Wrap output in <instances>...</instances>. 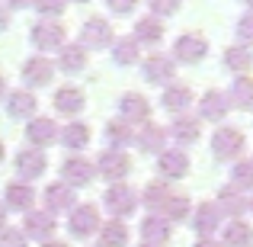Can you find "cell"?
Segmentation results:
<instances>
[{"mask_svg":"<svg viewBox=\"0 0 253 247\" xmlns=\"http://www.w3.org/2000/svg\"><path fill=\"white\" fill-rule=\"evenodd\" d=\"M141 247H157V244H141Z\"/></svg>","mask_w":253,"mask_h":247,"instance_id":"db71d44e","label":"cell"},{"mask_svg":"<svg viewBox=\"0 0 253 247\" xmlns=\"http://www.w3.org/2000/svg\"><path fill=\"white\" fill-rule=\"evenodd\" d=\"M228 97H224L221 90H205L202 99H199V116L209 119V122H221L224 116H228Z\"/></svg>","mask_w":253,"mask_h":247,"instance_id":"44dd1931","label":"cell"},{"mask_svg":"<svg viewBox=\"0 0 253 247\" xmlns=\"http://www.w3.org/2000/svg\"><path fill=\"white\" fill-rule=\"evenodd\" d=\"M93 170L99 173V177H106L109 183H119V180H125L131 173V161L125 151H103V154L93 161Z\"/></svg>","mask_w":253,"mask_h":247,"instance_id":"277c9868","label":"cell"},{"mask_svg":"<svg viewBox=\"0 0 253 247\" xmlns=\"http://www.w3.org/2000/svg\"><path fill=\"white\" fill-rule=\"evenodd\" d=\"M58 68H61L64 74H81L86 68V49L81 42H74V45L64 42V49L58 51Z\"/></svg>","mask_w":253,"mask_h":247,"instance_id":"d4e9b609","label":"cell"},{"mask_svg":"<svg viewBox=\"0 0 253 247\" xmlns=\"http://www.w3.org/2000/svg\"><path fill=\"white\" fill-rule=\"evenodd\" d=\"M205 55H209V42L202 36H196V32H183L173 42V61H179V64H196Z\"/></svg>","mask_w":253,"mask_h":247,"instance_id":"52a82bcc","label":"cell"},{"mask_svg":"<svg viewBox=\"0 0 253 247\" xmlns=\"http://www.w3.org/2000/svg\"><path fill=\"white\" fill-rule=\"evenodd\" d=\"M161 103H164V109L173 112V116H176V112H186L192 106V90L186 84H167V87H164Z\"/></svg>","mask_w":253,"mask_h":247,"instance_id":"cb8c5ba5","label":"cell"},{"mask_svg":"<svg viewBox=\"0 0 253 247\" xmlns=\"http://www.w3.org/2000/svg\"><path fill=\"white\" fill-rule=\"evenodd\" d=\"M68 231L74 238L96 235V231H99V209H96V205H90V202L74 205V209H71V215H68Z\"/></svg>","mask_w":253,"mask_h":247,"instance_id":"8992f818","label":"cell"},{"mask_svg":"<svg viewBox=\"0 0 253 247\" xmlns=\"http://www.w3.org/2000/svg\"><path fill=\"white\" fill-rule=\"evenodd\" d=\"M148 6H151V16H173V13L183 6V0H148Z\"/></svg>","mask_w":253,"mask_h":247,"instance_id":"f35d334b","label":"cell"},{"mask_svg":"<svg viewBox=\"0 0 253 247\" xmlns=\"http://www.w3.org/2000/svg\"><path fill=\"white\" fill-rule=\"evenodd\" d=\"M119 112H122V122L131 125V122H148L151 116V103L141 97V93H125L122 99H119Z\"/></svg>","mask_w":253,"mask_h":247,"instance_id":"2e32d148","label":"cell"},{"mask_svg":"<svg viewBox=\"0 0 253 247\" xmlns=\"http://www.w3.org/2000/svg\"><path fill=\"white\" fill-rule=\"evenodd\" d=\"M58 142H61L68 151L81 154L86 145H90V125H84V122H68V125L61 129V135H58Z\"/></svg>","mask_w":253,"mask_h":247,"instance_id":"4316f807","label":"cell"},{"mask_svg":"<svg viewBox=\"0 0 253 247\" xmlns=\"http://www.w3.org/2000/svg\"><path fill=\"white\" fill-rule=\"evenodd\" d=\"M3 228H6V205L0 202V231H3Z\"/></svg>","mask_w":253,"mask_h":247,"instance_id":"7dc6e473","label":"cell"},{"mask_svg":"<svg viewBox=\"0 0 253 247\" xmlns=\"http://www.w3.org/2000/svg\"><path fill=\"white\" fill-rule=\"evenodd\" d=\"M84 106H86V97H84L81 87H58L55 109L61 116H77V112H84Z\"/></svg>","mask_w":253,"mask_h":247,"instance_id":"7402d4cb","label":"cell"},{"mask_svg":"<svg viewBox=\"0 0 253 247\" xmlns=\"http://www.w3.org/2000/svg\"><path fill=\"white\" fill-rule=\"evenodd\" d=\"M224 97H228V103L237 106V109H253V77H247V74L234 77V84L228 87Z\"/></svg>","mask_w":253,"mask_h":247,"instance_id":"f1b7e54d","label":"cell"},{"mask_svg":"<svg viewBox=\"0 0 253 247\" xmlns=\"http://www.w3.org/2000/svg\"><path fill=\"white\" fill-rule=\"evenodd\" d=\"M3 154H6V148H3V142H0V161H3Z\"/></svg>","mask_w":253,"mask_h":247,"instance_id":"f907efd6","label":"cell"},{"mask_svg":"<svg viewBox=\"0 0 253 247\" xmlns=\"http://www.w3.org/2000/svg\"><path fill=\"white\" fill-rule=\"evenodd\" d=\"M93 161H86L81 154H71L68 161L61 164V183H68L71 190H77V186H86L93 180Z\"/></svg>","mask_w":253,"mask_h":247,"instance_id":"8fae6325","label":"cell"},{"mask_svg":"<svg viewBox=\"0 0 253 247\" xmlns=\"http://www.w3.org/2000/svg\"><path fill=\"white\" fill-rule=\"evenodd\" d=\"M109 3V10L116 13V16H128V13H135L138 0H106Z\"/></svg>","mask_w":253,"mask_h":247,"instance_id":"7bdbcfd3","label":"cell"},{"mask_svg":"<svg viewBox=\"0 0 253 247\" xmlns=\"http://www.w3.org/2000/svg\"><path fill=\"white\" fill-rule=\"evenodd\" d=\"M109 49H112V61L122 64V68H128V64L138 61V51H141V45H138L131 36H119L116 42L109 45Z\"/></svg>","mask_w":253,"mask_h":247,"instance_id":"836d02e7","label":"cell"},{"mask_svg":"<svg viewBox=\"0 0 253 247\" xmlns=\"http://www.w3.org/2000/svg\"><path fill=\"white\" fill-rule=\"evenodd\" d=\"M6 209H16V212H32V205H36V190H32L29 183H23V180H13L10 186H6V199H3Z\"/></svg>","mask_w":253,"mask_h":247,"instance_id":"d6986e66","label":"cell"},{"mask_svg":"<svg viewBox=\"0 0 253 247\" xmlns=\"http://www.w3.org/2000/svg\"><path fill=\"white\" fill-rule=\"evenodd\" d=\"M170 199H173V190L164 183V180H151V183L144 186V193H141V202L148 205L151 215H164V209H167Z\"/></svg>","mask_w":253,"mask_h":247,"instance_id":"ffe728a7","label":"cell"},{"mask_svg":"<svg viewBox=\"0 0 253 247\" xmlns=\"http://www.w3.org/2000/svg\"><path fill=\"white\" fill-rule=\"evenodd\" d=\"M186 215H189V199L173 193V199L167 202V209H164V218H167V222H183Z\"/></svg>","mask_w":253,"mask_h":247,"instance_id":"74e56055","label":"cell"},{"mask_svg":"<svg viewBox=\"0 0 253 247\" xmlns=\"http://www.w3.org/2000/svg\"><path fill=\"white\" fill-rule=\"evenodd\" d=\"M36 0H6V10H26V6H32Z\"/></svg>","mask_w":253,"mask_h":247,"instance_id":"ee69618b","label":"cell"},{"mask_svg":"<svg viewBox=\"0 0 253 247\" xmlns=\"http://www.w3.org/2000/svg\"><path fill=\"white\" fill-rule=\"evenodd\" d=\"M36 93L32 90H13L10 99H6V112H10L13 119H36Z\"/></svg>","mask_w":253,"mask_h":247,"instance_id":"603a6c76","label":"cell"},{"mask_svg":"<svg viewBox=\"0 0 253 247\" xmlns=\"http://www.w3.org/2000/svg\"><path fill=\"white\" fill-rule=\"evenodd\" d=\"M99 247H125L128 244V225L125 222H109L99 225Z\"/></svg>","mask_w":253,"mask_h":247,"instance_id":"e575fe53","label":"cell"},{"mask_svg":"<svg viewBox=\"0 0 253 247\" xmlns=\"http://www.w3.org/2000/svg\"><path fill=\"white\" fill-rule=\"evenodd\" d=\"M103 205H106V212H109V215H116V222H122V218L135 215V209H138V193L131 190L128 183H112L109 190H106V196H103Z\"/></svg>","mask_w":253,"mask_h":247,"instance_id":"7a4b0ae2","label":"cell"},{"mask_svg":"<svg viewBox=\"0 0 253 247\" xmlns=\"http://www.w3.org/2000/svg\"><path fill=\"white\" fill-rule=\"evenodd\" d=\"M218 212H221V215H244V212H247V199H244V193L241 190H234V186H224L221 193H218Z\"/></svg>","mask_w":253,"mask_h":247,"instance_id":"d6a6232c","label":"cell"},{"mask_svg":"<svg viewBox=\"0 0 253 247\" xmlns=\"http://www.w3.org/2000/svg\"><path fill=\"white\" fill-rule=\"evenodd\" d=\"M42 247H68V244H64V241H45Z\"/></svg>","mask_w":253,"mask_h":247,"instance_id":"c3c4849f","label":"cell"},{"mask_svg":"<svg viewBox=\"0 0 253 247\" xmlns=\"http://www.w3.org/2000/svg\"><path fill=\"white\" fill-rule=\"evenodd\" d=\"M141 238H144V244L164 247V244L170 241V222L164 215H148L141 222Z\"/></svg>","mask_w":253,"mask_h":247,"instance_id":"83f0119b","label":"cell"},{"mask_svg":"<svg viewBox=\"0 0 253 247\" xmlns=\"http://www.w3.org/2000/svg\"><path fill=\"white\" fill-rule=\"evenodd\" d=\"M23 235L32 238V241H51V235H55V218L48 215V212H26L23 218Z\"/></svg>","mask_w":253,"mask_h":247,"instance_id":"4fadbf2b","label":"cell"},{"mask_svg":"<svg viewBox=\"0 0 253 247\" xmlns=\"http://www.w3.org/2000/svg\"><path fill=\"white\" fill-rule=\"evenodd\" d=\"M106 138H109V148H112V151H125L131 142H135L131 129L122 122V119H116V122H109V125H106Z\"/></svg>","mask_w":253,"mask_h":247,"instance_id":"d590c367","label":"cell"},{"mask_svg":"<svg viewBox=\"0 0 253 247\" xmlns=\"http://www.w3.org/2000/svg\"><path fill=\"white\" fill-rule=\"evenodd\" d=\"M74 199H77V190H71L68 183H48L42 190V202H45V212H48V215L71 212L74 209Z\"/></svg>","mask_w":253,"mask_h":247,"instance_id":"ba28073f","label":"cell"},{"mask_svg":"<svg viewBox=\"0 0 253 247\" xmlns=\"http://www.w3.org/2000/svg\"><path fill=\"white\" fill-rule=\"evenodd\" d=\"M244 148H247V138H244V132L234 129V125H221V129H215V135H211V154H215L218 161H241Z\"/></svg>","mask_w":253,"mask_h":247,"instance_id":"6da1fadb","label":"cell"},{"mask_svg":"<svg viewBox=\"0 0 253 247\" xmlns=\"http://www.w3.org/2000/svg\"><path fill=\"white\" fill-rule=\"evenodd\" d=\"M237 36H241V45H253V13H244L241 19H237Z\"/></svg>","mask_w":253,"mask_h":247,"instance_id":"b9f144b4","label":"cell"},{"mask_svg":"<svg viewBox=\"0 0 253 247\" xmlns=\"http://www.w3.org/2000/svg\"><path fill=\"white\" fill-rule=\"evenodd\" d=\"M244 3H247V6H250V13H253V0H244Z\"/></svg>","mask_w":253,"mask_h":247,"instance_id":"816d5d0a","label":"cell"},{"mask_svg":"<svg viewBox=\"0 0 253 247\" xmlns=\"http://www.w3.org/2000/svg\"><path fill=\"white\" fill-rule=\"evenodd\" d=\"M0 247H26L23 228H3L0 231Z\"/></svg>","mask_w":253,"mask_h":247,"instance_id":"60d3db41","label":"cell"},{"mask_svg":"<svg viewBox=\"0 0 253 247\" xmlns=\"http://www.w3.org/2000/svg\"><path fill=\"white\" fill-rule=\"evenodd\" d=\"M74 3H86V0H74Z\"/></svg>","mask_w":253,"mask_h":247,"instance_id":"11a10c76","label":"cell"},{"mask_svg":"<svg viewBox=\"0 0 253 247\" xmlns=\"http://www.w3.org/2000/svg\"><path fill=\"white\" fill-rule=\"evenodd\" d=\"M6 29H10V10L0 3V32H6Z\"/></svg>","mask_w":253,"mask_h":247,"instance_id":"f6af8a7d","label":"cell"},{"mask_svg":"<svg viewBox=\"0 0 253 247\" xmlns=\"http://www.w3.org/2000/svg\"><path fill=\"white\" fill-rule=\"evenodd\" d=\"M157 173H161L164 180H183L186 173H189V157H186V151L179 148H167L157 154Z\"/></svg>","mask_w":253,"mask_h":247,"instance_id":"7c38bea8","label":"cell"},{"mask_svg":"<svg viewBox=\"0 0 253 247\" xmlns=\"http://www.w3.org/2000/svg\"><path fill=\"white\" fill-rule=\"evenodd\" d=\"M224 68L234 71L237 77L247 74V71L253 68V51L247 49V45H228V49H224Z\"/></svg>","mask_w":253,"mask_h":247,"instance_id":"1f68e13d","label":"cell"},{"mask_svg":"<svg viewBox=\"0 0 253 247\" xmlns=\"http://www.w3.org/2000/svg\"><path fill=\"white\" fill-rule=\"evenodd\" d=\"M32 6H36L42 16H61V13L68 10V0H36Z\"/></svg>","mask_w":253,"mask_h":247,"instance_id":"ab89813d","label":"cell"},{"mask_svg":"<svg viewBox=\"0 0 253 247\" xmlns=\"http://www.w3.org/2000/svg\"><path fill=\"white\" fill-rule=\"evenodd\" d=\"M221 212H218L215 202H202L196 212H192V228H196L199 238H211L218 228H221Z\"/></svg>","mask_w":253,"mask_h":247,"instance_id":"5bb4252c","label":"cell"},{"mask_svg":"<svg viewBox=\"0 0 253 247\" xmlns=\"http://www.w3.org/2000/svg\"><path fill=\"white\" fill-rule=\"evenodd\" d=\"M64 26L61 23H55V19H42V23H36L32 26V32H29V39H32V45H36L39 51H61L64 49Z\"/></svg>","mask_w":253,"mask_h":247,"instance_id":"3957f363","label":"cell"},{"mask_svg":"<svg viewBox=\"0 0 253 247\" xmlns=\"http://www.w3.org/2000/svg\"><path fill=\"white\" fill-rule=\"evenodd\" d=\"M170 135L176 138L179 151H183L186 145L199 142V119L196 116H176V119H173V125H170Z\"/></svg>","mask_w":253,"mask_h":247,"instance_id":"4dcf8cb0","label":"cell"},{"mask_svg":"<svg viewBox=\"0 0 253 247\" xmlns=\"http://www.w3.org/2000/svg\"><path fill=\"white\" fill-rule=\"evenodd\" d=\"M131 39H135L138 45H157V42L164 39V23H161L157 16H151V13H148V16H141V19L135 23Z\"/></svg>","mask_w":253,"mask_h":247,"instance_id":"484cf974","label":"cell"},{"mask_svg":"<svg viewBox=\"0 0 253 247\" xmlns=\"http://www.w3.org/2000/svg\"><path fill=\"white\" fill-rule=\"evenodd\" d=\"M19 74H23V84L26 87H48L51 77H55V64H51L45 55H32V58H26V61H23Z\"/></svg>","mask_w":253,"mask_h":247,"instance_id":"30bf717a","label":"cell"},{"mask_svg":"<svg viewBox=\"0 0 253 247\" xmlns=\"http://www.w3.org/2000/svg\"><path fill=\"white\" fill-rule=\"evenodd\" d=\"M116 42V32H112L109 19H99V16H90L86 23L81 26V45L84 49H109Z\"/></svg>","mask_w":253,"mask_h":247,"instance_id":"5b68a950","label":"cell"},{"mask_svg":"<svg viewBox=\"0 0 253 247\" xmlns=\"http://www.w3.org/2000/svg\"><path fill=\"white\" fill-rule=\"evenodd\" d=\"M247 209H250V212H253V199H247Z\"/></svg>","mask_w":253,"mask_h":247,"instance_id":"f5cc1de1","label":"cell"},{"mask_svg":"<svg viewBox=\"0 0 253 247\" xmlns=\"http://www.w3.org/2000/svg\"><path fill=\"white\" fill-rule=\"evenodd\" d=\"M3 87H6V81H3V74H0V97H3Z\"/></svg>","mask_w":253,"mask_h":247,"instance_id":"681fc988","label":"cell"},{"mask_svg":"<svg viewBox=\"0 0 253 247\" xmlns=\"http://www.w3.org/2000/svg\"><path fill=\"white\" fill-rule=\"evenodd\" d=\"M231 186L234 190H253V161H247V157H241L234 167H231Z\"/></svg>","mask_w":253,"mask_h":247,"instance_id":"8d00e7d4","label":"cell"},{"mask_svg":"<svg viewBox=\"0 0 253 247\" xmlns=\"http://www.w3.org/2000/svg\"><path fill=\"white\" fill-rule=\"evenodd\" d=\"M173 71H176V64H173V58L167 55H151L148 61H144V68H141V74H144V81L148 84H173Z\"/></svg>","mask_w":253,"mask_h":247,"instance_id":"ac0fdd59","label":"cell"},{"mask_svg":"<svg viewBox=\"0 0 253 247\" xmlns=\"http://www.w3.org/2000/svg\"><path fill=\"white\" fill-rule=\"evenodd\" d=\"M192 247H221V241H215V238H199Z\"/></svg>","mask_w":253,"mask_h":247,"instance_id":"bcb514c9","label":"cell"},{"mask_svg":"<svg viewBox=\"0 0 253 247\" xmlns=\"http://www.w3.org/2000/svg\"><path fill=\"white\" fill-rule=\"evenodd\" d=\"M58 135H61V129H58V122L55 119H48V116H36V119H29V125H26V138L32 142V148H51V145L58 142Z\"/></svg>","mask_w":253,"mask_h":247,"instance_id":"9c48e42d","label":"cell"},{"mask_svg":"<svg viewBox=\"0 0 253 247\" xmlns=\"http://www.w3.org/2000/svg\"><path fill=\"white\" fill-rule=\"evenodd\" d=\"M45 164H48L45 161V151H39V148H19L16 151V170H19V177H23V183L42 177Z\"/></svg>","mask_w":253,"mask_h":247,"instance_id":"9a60e30c","label":"cell"},{"mask_svg":"<svg viewBox=\"0 0 253 247\" xmlns=\"http://www.w3.org/2000/svg\"><path fill=\"white\" fill-rule=\"evenodd\" d=\"M253 244V228L241 218H231L224 225V235H221V247H250Z\"/></svg>","mask_w":253,"mask_h":247,"instance_id":"f546056e","label":"cell"},{"mask_svg":"<svg viewBox=\"0 0 253 247\" xmlns=\"http://www.w3.org/2000/svg\"><path fill=\"white\" fill-rule=\"evenodd\" d=\"M135 145L144 154H161V151H167V129H161L157 122H144L141 132L135 135Z\"/></svg>","mask_w":253,"mask_h":247,"instance_id":"e0dca14e","label":"cell"}]
</instances>
